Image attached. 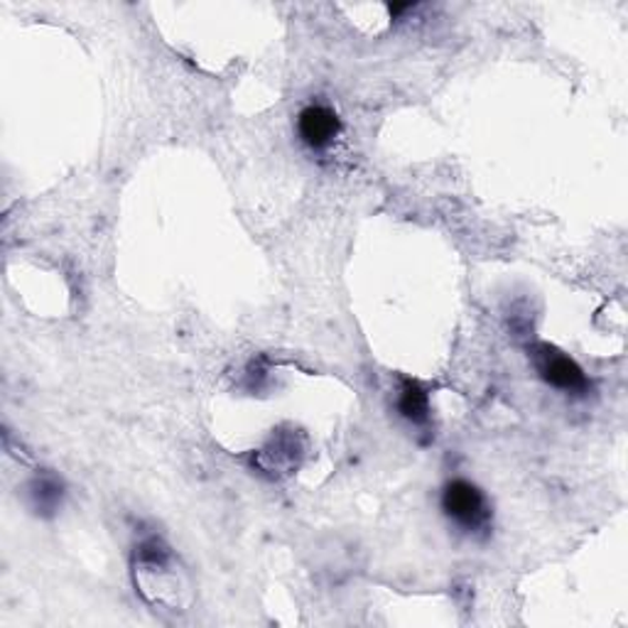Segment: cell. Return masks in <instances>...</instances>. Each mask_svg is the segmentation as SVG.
I'll return each instance as SVG.
<instances>
[{
	"label": "cell",
	"mask_w": 628,
	"mask_h": 628,
	"mask_svg": "<svg viewBox=\"0 0 628 628\" xmlns=\"http://www.w3.org/2000/svg\"><path fill=\"white\" fill-rule=\"evenodd\" d=\"M442 509L447 515H450V521H454L459 528L467 533L486 531V525L491 521V509L484 499V493L464 479L450 481V484L444 486Z\"/></svg>",
	"instance_id": "obj_1"
},
{
	"label": "cell",
	"mask_w": 628,
	"mask_h": 628,
	"mask_svg": "<svg viewBox=\"0 0 628 628\" xmlns=\"http://www.w3.org/2000/svg\"><path fill=\"white\" fill-rule=\"evenodd\" d=\"M535 364H537V371H541V376L547 380L550 386L567 390V393L587 390V378L585 374H582V368L572 362L569 356L553 349V346H547V344L537 346Z\"/></svg>",
	"instance_id": "obj_2"
},
{
	"label": "cell",
	"mask_w": 628,
	"mask_h": 628,
	"mask_svg": "<svg viewBox=\"0 0 628 628\" xmlns=\"http://www.w3.org/2000/svg\"><path fill=\"white\" fill-rule=\"evenodd\" d=\"M342 130V121L329 106H307L297 116V133L312 150H327Z\"/></svg>",
	"instance_id": "obj_3"
},
{
	"label": "cell",
	"mask_w": 628,
	"mask_h": 628,
	"mask_svg": "<svg viewBox=\"0 0 628 628\" xmlns=\"http://www.w3.org/2000/svg\"><path fill=\"white\" fill-rule=\"evenodd\" d=\"M398 410L402 418H408L412 425H425L430 420V398L418 380H402Z\"/></svg>",
	"instance_id": "obj_4"
},
{
	"label": "cell",
	"mask_w": 628,
	"mask_h": 628,
	"mask_svg": "<svg viewBox=\"0 0 628 628\" xmlns=\"http://www.w3.org/2000/svg\"><path fill=\"white\" fill-rule=\"evenodd\" d=\"M62 496H64L62 481H57V477H52V474H40L30 484V499H32V506L38 509V513L52 515L62 506Z\"/></svg>",
	"instance_id": "obj_5"
}]
</instances>
